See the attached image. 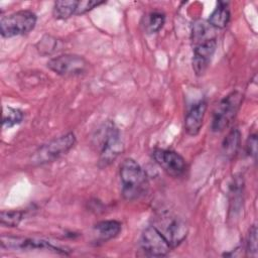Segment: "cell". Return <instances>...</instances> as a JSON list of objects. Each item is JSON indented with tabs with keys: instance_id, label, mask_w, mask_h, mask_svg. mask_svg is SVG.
Instances as JSON below:
<instances>
[{
	"instance_id": "obj_1",
	"label": "cell",
	"mask_w": 258,
	"mask_h": 258,
	"mask_svg": "<svg viewBox=\"0 0 258 258\" xmlns=\"http://www.w3.org/2000/svg\"><path fill=\"white\" fill-rule=\"evenodd\" d=\"M122 196L127 201H135L144 197L149 188L147 174L141 165L132 158H126L120 165Z\"/></svg>"
},
{
	"instance_id": "obj_2",
	"label": "cell",
	"mask_w": 258,
	"mask_h": 258,
	"mask_svg": "<svg viewBox=\"0 0 258 258\" xmlns=\"http://www.w3.org/2000/svg\"><path fill=\"white\" fill-rule=\"evenodd\" d=\"M97 145L100 149L99 166L107 167L123 152L124 144L117 126L108 121L104 123L97 132Z\"/></svg>"
},
{
	"instance_id": "obj_3",
	"label": "cell",
	"mask_w": 258,
	"mask_h": 258,
	"mask_svg": "<svg viewBox=\"0 0 258 258\" xmlns=\"http://www.w3.org/2000/svg\"><path fill=\"white\" fill-rule=\"evenodd\" d=\"M152 226L166 239L172 248L182 243L188 233L185 221L168 210L158 211L152 219Z\"/></svg>"
},
{
	"instance_id": "obj_4",
	"label": "cell",
	"mask_w": 258,
	"mask_h": 258,
	"mask_svg": "<svg viewBox=\"0 0 258 258\" xmlns=\"http://www.w3.org/2000/svg\"><path fill=\"white\" fill-rule=\"evenodd\" d=\"M76 141V136L73 132L55 137L37 148L31 156V162L33 164L52 162L67 154L75 146Z\"/></svg>"
},
{
	"instance_id": "obj_5",
	"label": "cell",
	"mask_w": 258,
	"mask_h": 258,
	"mask_svg": "<svg viewBox=\"0 0 258 258\" xmlns=\"http://www.w3.org/2000/svg\"><path fill=\"white\" fill-rule=\"evenodd\" d=\"M243 101V95L234 91L225 96L216 106L213 112L211 128L214 132H222L234 120Z\"/></svg>"
},
{
	"instance_id": "obj_6",
	"label": "cell",
	"mask_w": 258,
	"mask_h": 258,
	"mask_svg": "<svg viewBox=\"0 0 258 258\" xmlns=\"http://www.w3.org/2000/svg\"><path fill=\"white\" fill-rule=\"evenodd\" d=\"M37 17L31 10H19L2 16L0 32L3 37H13L29 33L36 25Z\"/></svg>"
},
{
	"instance_id": "obj_7",
	"label": "cell",
	"mask_w": 258,
	"mask_h": 258,
	"mask_svg": "<svg viewBox=\"0 0 258 258\" xmlns=\"http://www.w3.org/2000/svg\"><path fill=\"white\" fill-rule=\"evenodd\" d=\"M192 59L191 66L197 76H203L207 71L217 48L216 35L191 39Z\"/></svg>"
},
{
	"instance_id": "obj_8",
	"label": "cell",
	"mask_w": 258,
	"mask_h": 258,
	"mask_svg": "<svg viewBox=\"0 0 258 258\" xmlns=\"http://www.w3.org/2000/svg\"><path fill=\"white\" fill-rule=\"evenodd\" d=\"M47 68L62 77H76L88 71L89 62L82 55L64 53L50 58L47 61Z\"/></svg>"
},
{
	"instance_id": "obj_9",
	"label": "cell",
	"mask_w": 258,
	"mask_h": 258,
	"mask_svg": "<svg viewBox=\"0 0 258 258\" xmlns=\"http://www.w3.org/2000/svg\"><path fill=\"white\" fill-rule=\"evenodd\" d=\"M0 244L2 249L7 250H47L61 254L68 253L66 248L54 245L49 241L37 238L2 235Z\"/></svg>"
},
{
	"instance_id": "obj_10",
	"label": "cell",
	"mask_w": 258,
	"mask_h": 258,
	"mask_svg": "<svg viewBox=\"0 0 258 258\" xmlns=\"http://www.w3.org/2000/svg\"><path fill=\"white\" fill-rule=\"evenodd\" d=\"M139 247L144 255L149 257L166 256L172 249L166 239L152 225L143 230L139 240Z\"/></svg>"
},
{
	"instance_id": "obj_11",
	"label": "cell",
	"mask_w": 258,
	"mask_h": 258,
	"mask_svg": "<svg viewBox=\"0 0 258 258\" xmlns=\"http://www.w3.org/2000/svg\"><path fill=\"white\" fill-rule=\"evenodd\" d=\"M152 158L170 176L179 177L185 172L186 164L184 158L173 150L154 149L152 151Z\"/></svg>"
},
{
	"instance_id": "obj_12",
	"label": "cell",
	"mask_w": 258,
	"mask_h": 258,
	"mask_svg": "<svg viewBox=\"0 0 258 258\" xmlns=\"http://www.w3.org/2000/svg\"><path fill=\"white\" fill-rule=\"evenodd\" d=\"M206 111L207 102L205 100L199 101L189 109L184 118V131L186 134L189 136H196L200 133L203 127Z\"/></svg>"
},
{
	"instance_id": "obj_13",
	"label": "cell",
	"mask_w": 258,
	"mask_h": 258,
	"mask_svg": "<svg viewBox=\"0 0 258 258\" xmlns=\"http://www.w3.org/2000/svg\"><path fill=\"white\" fill-rule=\"evenodd\" d=\"M94 230L97 234L98 240L106 242L117 237L122 230V226L121 223L116 220H105L97 223Z\"/></svg>"
},
{
	"instance_id": "obj_14",
	"label": "cell",
	"mask_w": 258,
	"mask_h": 258,
	"mask_svg": "<svg viewBox=\"0 0 258 258\" xmlns=\"http://www.w3.org/2000/svg\"><path fill=\"white\" fill-rule=\"evenodd\" d=\"M230 9H229V3L228 2H223L219 1L217 3L216 8L214 11L211 13L208 23L213 27V28H225L229 21H230Z\"/></svg>"
},
{
	"instance_id": "obj_15",
	"label": "cell",
	"mask_w": 258,
	"mask_h": 258,
	"mask_svg": "<svg viewBox=\"0 0 258 258\" xmlns=\"http://www.w3.org/2000/svg\"><path fill=\"white\" fill-rule=\"evenodd\" d=\"M77 6H78V1H75V0L55 1L52 8L53 17L60 20L68 19L71 16L76 14Z\"/></svg>"
},
{
	"instance_id": "obj_16",
	"label": "cell",
	"mask_w": 258,
	"mask_h": 258,
	"mask_svg": "<svg viewBox=\"0 0 258 258\" xmlns=\"http://www.w3.org/2000/svg\"><path fill=\"white\" fill-rule=\"evenodd\" d=\"M240 143H241V133L239 129L233 128L227 134V136L223 141V144H222L223 153L227 157H233L237 153L240 147Z\"/></svg>"
},
{
	"instance_id": "obj_17",
	"label": "cell",
	"mask_w": 258,
	"mask_h": 258,
	"mask_svg": "<svg viewBox=\"0 0 258 258\" xmlns=\"http://www.w3.org/2000/svg\"><path fill=\"white\" fill-rule=\"evenodd\" d=\"M165 22V15L159 11H153L144 18V29L148 33L158 32Z\"/></svg>"
},
{
	"instance_id": "obj_18",
	"label": "cell",
	"mask_w": 258,
	"mask_h": 258,
	"mask_svg": "<svg viewBox=\"0 0 258 258\" xmlns=\"http://www.w3.org/2000/svg\"><path fill=\"white\" fill-rule=\"evenodd\" d=\"M24 213L22 211H1L0 213V224L3 227L14 228L17 227L22 221Z\"/></svg>"
},
{
	"instance_id": "obj_19",
	"label": "cell",
	"mask_w": 258,
	"mask_h": 258,
	"mask_svg": "<svg viewBox=\"0 0 258 258\" xmlns=\"http://www.w3.org/2000/svg\"><path fill=\"white\" fill-rule=\"evenodd\" d=\"M23 120V113L21 110L7 107L4 110L3 113V119H2V125L3 128H11L15 125H18Z\"/></svg>"
},
{
	"instance_id": "obj_20",
	"label": "cell",
	"mask_w": 258,
	"mask_h": 258,
	"mask_svg": "<svg viewBox=\"0 0 258 258\" xmlns=\"http://www.w3.org/2000/svg\"><path fill=\"white\" fill-rule=\"evenodd\" d=\"M246 255L250 257H257V228L256 225H252L248 231L246 245H245Z\"/></svg>"
},
{
	"instance_id": "obj_21",
	"label": "cell",
	"mask_w": 258,
	"mask_h": 258,
	"mask_svg": "<svg viewBox=\"0 0 258 258\" xmlns=\"http://www.w3.org/2000/svg\"><path fill=\"white\" fill-rule=\"evenodd\" d=\"M56 40L54 38H52L51 36L45 35L37 44V49L39 50V52L43 55L45 54H50L52 51L55 50V46L56 44Z\"/></svg>"
},
{
	"instance_id": "obj_22",
	"label": "cell",
	"mask_w": 258,
	"mask_h": 258,
	"mask_svg": "<svg viewBox=\"0 0 258 258\" xmlns=\"http://www.w3.org/2000/svg\"><path fill=\"white\" fill-rule=\"evenodd\" d=\"M104 1H93V0H82L78 1V6H77V12L76 15L84 14L87 13L88 11L94 9L95 7L104 4Z\"/></svg>"
},
{
	"instance_id": "obj_23",
	"label": "cell",
	"mask_w": 258,
	"mask_h": 258,
	"mask_svg": "<svg viewBox=\"0 0 258 258\" xmlns=\"http://www.w3.org/2000/svg\"><path fill=\"white\" fill-rule=\"evenodd\" d=\"M246 152L250 157L255 158L257 154V135L251 134L246 143Z\"/></svg>"
}]
</instances>
